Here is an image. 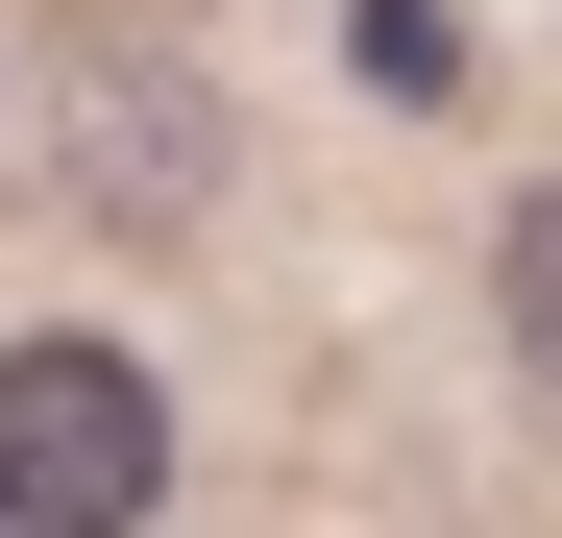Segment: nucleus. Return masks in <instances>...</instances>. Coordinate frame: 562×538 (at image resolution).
I'll return each instance as SVG.
<instances>
[{
    "label": "nucleus",
    "instance_id": "obj_1",
    "mask_svg": "<svg viewBox=\"0 0 562 538\" xmlns=\"http://www.w3.org/2000/svg\"><path fill=\"white\" fill-rule=\"evenodd\" d=\"M25 99H49V171H74V221H123V245H196L221 197V49L171 25V0H49V49H25Z\"/></svg>",
    "mask_w": 562,
    "mask_h": 538
},
{
    "label": "nucleus",
    "instance_id": "obj_2",
    "mask_svg": "<svg viewBox=\"0 0 562 538\" xmlns=\"http://www.w3.org/2000/svg\"><path fill=\"white\" fill-rule=\"evenodd\" d=\"M147 514H171V392L99 318H25L0 343V538H147Z\"/></svg>",
    "mask_w": 562,
    "mask_h": 538
},
{
    "label": "nucleus",
    "instance_id": "obj_3",
    "mask_svg": "<svg viewBox=\"0 0 562 538\" xmlns=\"http://www.w3.org/2000/svg\"><path fill=\"white\" fill-rule=\"evenodd\" d=\"M490 343H514V368L562 392V171H538V197L490 221Z\"/></svg>",
    "mask_w": 562,
    "mask_h": 538
}]
</instances>
